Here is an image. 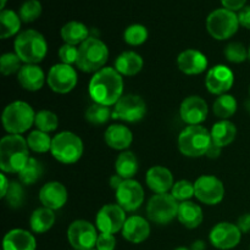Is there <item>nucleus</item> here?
<instances>
[{
  "label": "nucleus",
  "instance_id": "1",
  "mask_svg": "<svg viewBox=\"0 0 250 250\" xmlns=\"http://www.w3.org/2000/svg\"><path fill=\"white\" fill-rule=\"evenodd\" d=\"M88 92L97 104L114 106L124 97V78L115 67H104L90 78Z\"/></svg>",
  "mask_w": 250,
  "mask_h": 250
},
{
  "label": "nucleus",
  "instance_id": "2",
  "mask_svg": "<svg viewBox=\"0 0 250 250\" xmlns=\"http://www.w3.org/2000/svg\"><path fill=\"white\" fill-rule=\"evenodd\" d=\"M26 138L20 134H7L0 141V168L2 173H17L29 160Z\"/></svg>",
  "mask_w": 250,
  "mask_h": 250
},
{
  "label": "nucleus",
  "instance_id": "3",
  "mask_svg": "<svg viewBox=\"0 0 250 250\" xmlns=\"http://www.w3.org/2000/svg\"><path fill=\"white\" fill-rule=\"evenodd\" d=\"M15 53L22 62L38 65L44 60L48 53V43L41 32L36 29H26L17 34L14 43Z\"/></svg>",
  "mask_w": 250,
  "mask_h": 250
},
{
  "label": "nucleus",
  "instance_id": "4",
  "mask_svg": "<svg viewBox=\"0 0 250 250\" xmlns=\"http://www.w3.org/2000/svg\"><path fill=\"white\" fill-rule=\"evenodd\" d=\"M109 59V48L97 37H89L78 46L77 66L85 73L98 72L104 68Z\"/></svg>",
  "mask_w": 250,
  "mask_h": 250
},
{
  "label": "nucleus",
  "instance_id": "5",
  "mask_svg": "<svg viewBox=\"0 0 250 250\" xmlns=\"http://www.w3.org/2000/svg\"><path fill=\"white\" fill-rule=\"evenodd\" d=\"M36 112L26 102L16 100L7 105L2 111L1 121L4 129L9 134H20L28 131L34 125Z\"/></svg>",
  "mask_w": 250,
  "mask_h": 250
},
{
  "label": "nucleus",
  "instance_id": "6",
  "mask_svg": "<svg viewBox=\"0 0 250 250\" xmlns=\"http://www.w3.org/2000/svg\"><path fill=\"white\" fill-rule=\"evenodd\" d=\"M178 149L188 158H200L205 155L211 146V136L202 125L188 126L178 136Z\"/></svg>",
  "mask_w": 250,
  "mask_h": 250
},
{
  "label": "nucleus",
  "instance_id": "7",
  "mask_svg": "<svg viewBox=\"0 0 250 250\" xmlns=\"http://www.w3.org/2000/svg\"><path fill=\"white\" fill-rule=\"evenodd\" d=\"M83 142L76 133L63 131L53 137L50 153L55 160L65 165L76 164L83 155Z\"/></svg>",
  "mask_w": 250,
  "mask_h": 250
},
{
  "label": "nucleus",
  "instance_id": "8",
  "mask_svg": "<svg viewBox=\"0 0 250 250\" xmlns=\"http://www.w3.org/2000/svg\"><path fill=\"white\" fill-rule=\"evenodd\" d=\"M238 15L229 9H216L207 19V29L212 38L226 41L233 37L239 28Z\"/></svg>",
  "mask_w": 250,
  "mask_h": 250
},
{
  "label": "nucleus",
  "instance_id": "9",
  "mask_svg": "<svg viewBox=\"0 0 250 250\" xmlns=\"http://www.w3.org/2000/svg\"><path fill=\"white\" fill-rule=\"evenodd\" d=\"M180 203L168 193L154 194L146 205V216L151 222L167 225L177 217Z\"/></svg>",
  "mask_w": 250,
  "mask_h": 250
},
{
  "label": "nucleus",
  "instance_id": "10",
  "mask_svg": "<svg viewBox=\"0 0 250 250\" xmlns=\"http://www.w3.org/2000/svg\"><path fill=\"white\" fill-rule=\"evenodd\" d=\"M78 82L77 71L73 66L66 63H55L46 75V83L53 92L67 94L72 92Z\"/></svg>",
  "mask_w": 250,
  "mask_h": 250
},
{
  "label": "nucleus",
  "instance_id": "11",
  "mask_svg": "<svg viewBox=\"0 0 250 250\" xmlns=\"http://www.w3.org/2000/svg\"><path fill=\"white\" fill-rule=\"evenodd\" d=\"M146 115V103L139 95L126 94L114 105L112 119L125 122H138Z\"/></svg>",
  "mask_w": 250,
  "mask_h": 250
},
{
  "label": "nucleus",
  "instance_id": "12",
  "mask_svg": "<svg viewBox=\"0 0 250 250\" xmlns=\"http://www.w3.org/2000/svg\"><path fill=\"white\" fill-rule=\"evenodd\" d=\"M98 229L85 220H76L68 226L67 239L75 250H89L95 248L98 241Z\"/></svg>",
  "mask_w": 250,
  "mask_h": 250
},
{
  "label": "nucleus",
  "instance_id": "13",
  "mask_svg": "<svg viewBox=\"0 0 250 250\" xmlns=\"http://www.w3.org/2000/svg\"><path fill=\"white\" fill-rule=\"evenodd\" d=\"M194 197L205 205H217L225 198V186L211 175L200 176L194 182Z\"/></svg>",
  "mask_w": 250,
  "mask_h": 250
},
{
  "label": "nucleus",
  "instance_id": "14",
  "mask_svg": "<svg viewBox=\"0 0 250 250\" xmlns=\"http://www.w3.org/2000/svg\"><path fill=\"white\" fill-rule=\"evenodd\" d=\"M126 220V211L119 204H106L98 211L95 226L100 233L115 234L122 231Z\"/></svg>",
  "mask_w": 250,
  "mask_h": 250
},
{
  "label": "nucleus",
  "instance_id": "15",
  "mask_svg": "<svg viewBox=\"0 0 250 250\" xmlns=\"http://www.w3.org/2000/svg\"><path fill=\"white\" fill-rule=\"evenodd\" d=\"M242 238V232L238 226L231 222H220L212 227L209 234V241L215 248L229 250L236 248Z\"/></svg>",
  "mask_w": 250,
  "mask_h": 250
},
{
  "label": "nucleus",
  "instance_id": "16",
  "mask_svg": "<svg viewBox=\"0 0 250 250\" xmlns=\"http://www.w3.org/2000/svg\"><path fill=\"white\" fill-rule=\"evenodd\" d=\"M117 204L126 212L136 211L144 203V189L134 180H125L116 190Z\"/></svg>",
  "mask_w": 250,
  "mask_h": 250
},
{
  "label": "nucleus",
  "instance_id": "17",
  "mask_svg": "<svg viewBox=\"0 0 250 250\" xmlns=\"http://www.w3.org/2000/svg\"><path fill=\"white\" fill-rule=\"evenodd\" d=\"M234 83V73L229 67L225 65H216L210 68L205 77V85L211 94H227Z\"/></svg>",
  "mask_w": 250,
  "mask_h": 250
},
{
  "label": "nucleus",
  "instance_id": "18",
  "mask_svg": "<svg viewBox=\"0 0 250 250\" xmlns=\"http://www.w3.org/2000/svg\"><path fill=\"white\" fill-rule=\"evenodd\" d=\"M209 114L208 103L199 95H190L182 102L180 106V116L185 124L198 126L207 120Z\"/></svg>",
  "mask_w": 250,
  "mask_h": 250
},
{
  "label": "nucleus",
  "instance_id": "19",
  "mask_svg": "<svg viewBox=\"0 0 250 250\" xmlns=\"http://www.w3.org/2000/svg\"><path fill=\"white\" fill-rule=\"evenodd\" d=\"M68 199V193L65 186L60 182H48L41 188L39 192V200L43 207L51 210H60L65 207Z\"/></svg>",
  "mask_w": 250,
  "mask_h": 250
},
{
  "label": "nucleus",
  "instance_id": "20",
  "mask_svg": "<svg viewBox=\"0 0 250 250\" xmlns=\"http://www.w3.org/2000/svg\"><path fill=\"white\" fill-rule=\"evenodd\" d=\"M208 58L199 50L186 49L178 55L177 66L185 75H202L208 70Z\"/></svg>",
  "mask_w": 250,
  "mask_h": 250
},
{
  "label": "nucleus",
  "instance_id": "21",
  "mask_svg": "<svg viewBox=\"0 0 250 250\" xmlns=\"http://www.w3.org/2000/svg\"><path fill=\"white\" fill-rule=\"evenodd\" d=\"M122 237L132 244L146 242L150 236V225L144 217L133 215L127 217L122 229Z\"/></svg>",
  "mask_w": 250,
  "mask_h": 250
},
{
  "label": "nucleus",
  "instance_id": "22",
  "mask_svg": "<svg viewBox=\"0 0 250 250\" xmlns=\"http://www.w3.org/2000/svg\"><path fill=\"white\" fill-rule=\"evenodd\" d=\"M146 182L149 189L153 190L155 194L167 193L175 185L172 172L164 166H153L149 168L146 176Z\"/></svg>",
  "mask_w": 250,
  "mask_h": 250
},
{
  "label": "nucleus",
  "instance_id": "23",
  "mask_svg": "<svg viewBox=\"0 0 250 250\" xmlns=\"http://www.w3.org/2000/svg\"><path fill=\"white\" fill-rule=\"evenodd\" d=\"M46 77L44 71L38 65L24 63L17 73V81L23 89L28 92H37L42 89Z\"/></svg>",
  "mask_w": 250,
  "mask_h": 250
},
{
  "label": "nucleus",
  "instance_id": "24",
  "mask_svg": "<svg viewBox=\"0 0 250 250\" xmlns=\"http://www.w3.org/2000/svg\"><path fill=\"white\" fill-rule=\"evenodd\" d=\"M37 241L29 231L14 229L5 234L2 250H36Z\"/></svg>",
  "mask_w": 250,
  "mask_h": 250
},
{
  "label": "nucleus",
  "instance_id": "25",
  "mask_svg": "<svg viewBox=\"0 0 250 250\" xmlns=\"http://www.w3.org/2000/svg\"><path fill=\"white\" fill-rule=\"evenodd\" d=\"M104 139L107 146H110L111 149L125 151L133 142V134H132L131 129L125 125L115 124L107 127L104 134Z\"/></svg>",
  "mask_w": 250,
  "mask_h": 250
},
{
  "label": "nucleus",
  "instance_id": "26",
  "mask_svg": "<svg viewBox=\"0 0 250 250\" xmlns=\"http://www.w3.org/2000/svg\"><path fill=\"white\" fill-rule=\"evenodd\" d=\"M143 59L136 51H124L115 60V70L121 76L132 77L138 75L143 68Z\"/></svg>",
  "mask_w": 250,
  "mask_h": 250
},
{
  "label": "nucleus",
  "instance_id": "27",
  "mask_svg": "<svg viewBox=\"0 0 250 250\" xmlns=\"http://www.w3.org/2000/svg\"><path fill=\"white\" fill-rule=\"evenodd\" d=\"M177 220L186 229H194L202 225L203 220H204V214L199 205L188 200V202L180 203Z\"/></svg>",
  "mask_w": 250,
  "mask_h": 250
},
{
  "label": "nucleus",
  "instance_id": "28",
  "mask_svg": "<svg viewBox=\"0 0 250 250\" xmlns=\"http://www.w3.org/2000/svg\"><path fill=\"white\" fill-rule=\"evenodd\" d=\"M210 136H211L212 144L220 148H225L236 139L237 127L229 120H221L212 126Z\"/></svg>",
  "mask_w": 250,
  "mask_h": 250
},
{
  "label": "nucleus",
  "instance_id": "29",
  "mask_svg": "<svg viewBox=\"0 0 250 250\" xmlns=\"http://www.w3.org/2000/svg\"><path fill=\"white\" fill-rule=\"evenodd\" d=\"M60 34L66 44L77 46L89 38V29L82 22L70 21L63 24Z\"/></svg>",
  "mask_w": 250,
  "mask_h": 250
},
{
  "label": "nucleus",
  "instance_id": "30",
  "mask_svg": "<svg viewBox=\"0 0 250 250\" xmlns=\"http://www.w3.org/2000/svg\"><path fill=\"white\" fill-rule=\"evenodd\" d=\"M55 219L54 210L48 209L45 207L38 208L32 212L31 219H29V226L34 233H45L54 226Z\"/></svg>",
  "mask_w": 250,
  "mask_h": 250
},
{
  "label": "nucleus",
  "instance_id": "31",
  "mask_svg": "<svg viewBox=\"0 0 250 250\" xmlns=\"http://www.w3.org/2000/svg\"><path fill=\"white\" fill-rule=\"evenodd\" d=\"M115 170L124 180H133L138 172V160L132 151L125 150L117 156L115 163Z\"/></svg>",
  "mask_w": 250,
  "mask_h": 250
},
{
  "label": "nucleus",
  "instance_id": "32",
  "mask_svg": "<svg viewBox=\"0 0 250 250\" xmlns=\"http://www.w3.org/2000/svg\"><path fill=\"white\" fill-rule=\"evenodd\" d=\"M21 17L19 14L10 9H4L0 12V38L6 39L12 36H16L21 28Z\"/></svg>",
  "mask_w": 250,
  "mask_h": 250
},
{
  "label": "nucleus",
  "instance_id": "33",
  "mask_svg": "<svg viewBox=\"0 0 250 250\" xmlns=\"http://www.w3.org/2000/svg\"><path fill=\"white\" fill-rule=\"evenodd\" d=\"M237 106H238L237 100L233 95L224 94L215 99L212 104V111L220 120H229L236 114Z\"/></svg>",
  "mask_w": 250,
  "mask_h": 250
},
{
  "label": "nucleus",
  "instance_id": "34",
  "mask_svg": "<svg viewBox=\"0 0 250 250\" xmlns=\"http://www.w3.org/2000/svg\"><path fill=\"white\" fill-rule=\"evenodd\" d=\"M43 172H44L43 165H42L37 159L29 158V160L27 161L24 167L20 171L19 173L20 182H21L22 185H26V186L34 185V183H37L39 180H41V177L43 176Z\"/></svg>",
  "mask_w": 250,
  "mask_h": 250
},
{
  "label": "nucleus",
  "instance_id": "35",
  "mask_svg": "<svg viewBox=\"0 0 250 250\" xmlns=\"http://www.w3.org/2000/svg\"><path fill=\"white\" fill-rule=\"evenodd\" d=\"M84 116L85 120L93 126H103L112 117V110L106 105L94 103L85 110Z\"/></svg>",
  "mask_w": 250,
  "mask_h": 250
},
{
  "label": "nucleus",
  "instance_id": "36",
  "mask_svg": "<svg viewBox=\"0 0 250 250\" xmlns=\"http://www.w3.org/2000/svg\"><path fill=\"white\" fill-rule=\"evenodd\" d=\"M27 144H28L29 150L34 151V153H48L51 149V143H53V138H50L49 133L42 132L39 129L32 131L31 133L27 136L26 138Z\"/></svg>",
  "mask_w": 250,
  "mask_h": 250
},
{
  "label": "nucleus",
  "instance_id": "37",
  "mask_svg": "<svg viewBox=\"0 0 250 250\" xmlns=\"http://www.w3.org/2000/svg\"><path fill=\"white\" fill-rule=\"evenodd\" d=\"M34 126L37 129L45 133H50L58 129L59 127V117L55 112L50 110H41L36 112V120H34Z\"/></svg>",
  "mask_w": 250,
  "mask_h": 250
},
{
  "label": "nucleus",
  "instance_id": "38",
  "mask_svg": "<svg viewBox=\"0 0 250 250\" xmlns=\"http://www.w3.org/2000/svg\"><path fill=\"white\" fill-rule=\"evenodd\" d=\"M149 36V32L146 26L139 23H133L127 27L124 32V39L129 45H142L146 42Z\"/></svg>",
  "mask_w": 250,
  "mask_h": 250
},
{
  "label": "nucleus",
  "instance_id": "39",
  "mask_svg": "<svg viewBox=\"0 0 250 250\" xmlns=\"http://www.w3.org/2000/svg\"><path fill=\"white\" fill-rule=\"evenodd\" d=\"M171 195L178 203L188 202L190 198L194 197V183L187 180L177 181L171 189Z\"/></svg>",
  "mask_w": 250,
  "mask_h": 250
},
{
  "label": "nucleus",
  "instance_id": "40",
  "mask_svg": "<svg viewBox=\"0 0 250 250\" xmlns=\"http://www.w3.org/2000/svg\"><path fill=\"white\" fill-rule=\"evenodd\" d=\"M21 20L26 23L33 22L42 15V4L39 0H26L19 10Z\"/></svg>",
  "mask_w": 250,
  "mask_h": 250
},
{
  "label": "nucleus",
  "instance_id": "41",
  "mask_svg": "<svg viewBox=\"0 0 250 250\" xmlns=\"http://www.w3.org/2000/svg\"><path fill=\"white\" fill-rule=\"evenodd\" d=\"M21 59L16 53H5L0 58V72L2 76H10L14 73H19L22 67Z\"/></svg>",
  "mask_w": 250,
  "mask_h": 250
},
{
  "label": "nucleus",
  "instance_id": "42",
  "mask_svg": "<svg viewBox=\"0 0 250 250\" xmlns=\"http://www.w3.org/2000/svg\"><path fill=\"white\" fill-rule=\"evenodd\" d=\"M225 58L233 63H242L248 59V50L239 42H232L227 44L224 50Z\"/></svg>",
  "mask_w": 250,
  "mask_h": 250
},
{
  "label": "nucleus",
  "instance_id": "43",
  "mask_svg": "<svg viewBox=\"0 0 250 250\" xmlns=\"http://www.w3.org/2000/svg\"><path fill=\"white\" fill-rule=\"evenodd\" d=\"M4 199L6 200V204L10 208L16 209V208L22 207L24 202V190L21 183L16 182V181L10 183V188Z\"/></svg>",
  "mask_w": 250,
  "mask_h": 250
},
{
  "label": "nucleus",
  "instance_id": "44",
  "mask_svg": "<svg viewBox=\"0 0 250 250\" xmlns=\"http://www.w3.org/2000/svg\"><path fill=\"white\" fill-rule=\"evenodd\" d=\"M59 58H60L61 62L66 63V65H71L77 63L78 59V48L76 45H71V44H63L60 49H59Z\"/></svg>",
  "mask_w": 250,
  "mask_h": 250
},
{
  "label": "nucleus",
  "instance_id": "45",
  "mask_svg": "<svg viewBox=\"0 0 250 250\" xmlns=\"http://www.w3.org/2000/svg\"><path fill=\"white\" fill-rule=\"evenodd\" d=\"M95 248L98 250H115V248H116V238H115V234L99 233Z\"/></svg>",
  "mask_w": 250,
  "mask_h": 250
},
{
  "label": "nucleus",
  "instance_id": "46",
  "mask_svg": "<svg viewBox=\"0 0 250 250\" xmlns=\"http://www.w3.org/2000/svg\"><path fill=\"white\" fill-rule=\"evenodd\" d=\"M239 24L244 28L250 29V5H246L242 10H239L238 14Z\"/></svg>",
  "mask_w": 250,
  "mask_h": 250
},
{
  "label": "nucleus",
  "instance_id": "47",
  "mask_svg": "<svg viewBox=\"0 0 250 250\" xmlns=\"http://www.w3.org/2000/svg\"><path fill=\"white\" fill-rule=\"evenodd\" d=\"M221 2L225 9H229L231 11H237V10H242L246 6L247 0H221Z\"/></svg>",
  "mask_w": 250,
  "mask_h": 250
},
{
  "label": "nucleus",
  "instance_id": "48",
  "mask_svg": "<svg viewBox=\"0 0 250 250\" xmlns=\"http://www.w3.org/2000/svg\"><path fill=\"white\" fill-rule=\"evenodd\" d=\"M237 226L242 233H250V212L242 215L237 221Z\"/></svg>",
  "mask_w": 250,
  "mask_h": 250
},
{
  "label": "nucleus",
  "instance_id": "49",
  "mask_svg": "<svg viewBox=\"0 0 250 250\" xmlns=\"http://www.w3.org/2000/svg\"><path fill=\"white\" fill-rule=\"evenodd\" d=\"M221 150H222V148L215 146V144H212V142H211V146H209V149H208V151L205 155L210 159H216V158H219L220 154H221Z\"/></svg>",
  "mask_w": 250,
  "mask_h": 250
},
{
  "label": "nucleus",
  "instance_id": "50",
  "mask_svg": "<svg viewBox=\"0 0 250 250\" xmlns=\"http://www.w3.org/2000/svg\"><path fill=\"white\" fill-rule=\"evenodd\" d=\"M0 177H1V192H0V198H1V199H4L5 195H6V193H7V190H9L10 183L11 182L7 180V177L5 173H1V175H0Z\"/></svg>",
  "mask_w": 250,
  "mask_h": 250
},
{
  "label": "nucleus",
  "instance_id": "51",
  "mask_svg": "<svg viewBox=\"0 0 250 250\" xmlns=\"http://www.w3.org/2000/svg\"><path fill=\"white\" fill-rule=\"evenodd\" d=\"M124 181H125L124 178L116 173V175H114L111 178H110V186H111L112 189L117 190V188L122 185V182H124Z\"/></svg>",
  "mask_w": 250,
  "mask_h": 250
},
{
  "label": "nucleus",
  "instance_id": "52",
  "mask_svg": "<svg viewBox=\"0 0 250 250\" xmlns=\"http://www.w3.org/2000/svg\"><path fill=\"white\" fill-rule=\"evenodd\" d=\"M207 249V244L202 239H198V241L193 242L192 246H190V250H205Z\"/></svg>",
  "mask_w": 250,
  "mask_h": 250
},
{
  "label": "nucleus",
  "instance_id": "53",
  "mask_svg": "<svg viewBox=\"0 0 250 250\" xmlns=\"http://www.w3.org/2000/svg\"><path fill=\"white\" fill-rule=\"evenodd\" d=\"M6 1H7V0H1V4H0V7H1V10H4L5 5H6Z\"/></svg>",
  "mask_w": 250,
  "mask_h": 250
},
{
  "label": "nucleus",
  "instance_id": "54",
  "mask_svg": "<svg viewBox=\"0 0 250 250\" xmlns=\"http://www.w3.org/2000/svg\"><path fill=\"white\" fill-rule=\"evenodd\" d=\"M175 250H190V248H186V247H180V248H176Z\"/></svg>",
  "mask_w": 250,
  "mask_h": 250
},
{
  "label": "nucleus",
  "instance_id": "55",
  "mask_svg": "<svg viewBox=\"0 0 250 250\" xmlns=\"http://www.w3.org/2000/svg\"><path fill=\"white\" fill-rule=\"evenodd\" d=\"M248 60L250 61V46H249V49H248Z\"/></svg>",
  "mask_w": 250,
  "mask_h": 250
},
{
  "label": "nucleus",
  "instance_id": "56",
  "mask_svg": "<svg viewBox=\"0 0 250 250\" xmlns=\"http://www.w3.org/2000/svg\"><path fill=\"white\" fill-rule=\"evenodd\" d=\"M89 250H98L97 248H92V249H89Z\"/></svg>",
  "mask_w": 250,
  "mask_h": 250
},
{
  "label": "nucleus",
  "instance_id": "57",
  "mask_svg": "<svg viewBox=\"0 0 250 250\" xmlns=\"http://www.w3.org/2000/svg\"><path fill=\"white\" fill-rule=\"evenodd\" d=\"M249 94H250V88H249Z\"/></svg>",
  "mask_w": 250,
  "mask_h": 250
},
{
  "label": "nucleus",
  "instance_id": "58",
  "mask_svg": "<svg viewBox=\"0 0 250 250\" xmlns=\"http://www.w3.org/2000/svg\"><path fill=\"white\" fill-rule=\"evenodd\" d=\"M249 112H250V107H249Z\"/></svg>",
  "mask_w": 250,
  "mask_h": 250
},
{
  "label": "nucleus",
  "instance_id": "59",
  "mask_svg": "<svg viewBox=\"0 0 250 250\" xmlns=\"http://www.w3.org/2000/svg\"><path fill=\"white\" fill-rule=\"evenodd\" d=\"M73 250H75V249H73Z\"/></svg>",
  "mask_w": 250,
  "mask_h": 250
}]
</instances>
